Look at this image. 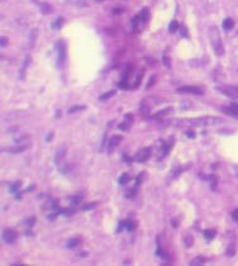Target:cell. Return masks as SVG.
<instances>
[{"mask_svg":"<svg viewBox=\"0 0 238 266\" xmlns=\"http://www.w3.org/2000/svg\"><path fill=\"white\" fill-rule=\"evenodd\" d=\"M172 227H174V228L178 227V219H175V218L172 219Z\"/></svg>","mask_w":238,"mask_h":266,"instance_id":"d6a6232c","label":"cell"},{"mask_svg":"<svg viewBox=\"0 0 238 266\" xmlns=\"http://www.w3.org/2000/svg\"><path fill=\"white\" fill-rule=\"evenodd\" d=\"M36 34H37V29H33V30H32V33H30V46H33V45H34Z\"/></svg>","mask_w":238,"mask_h":266,"instance_id":"7402d4cb","label":"cell"},{"mask_svg":"<svg viewBox=\"0 0 238 266\" xmlns=\"http://www.w3.org/2000/svg\"><path fill=\"white\" fill-rule=\"evenodd\" d=\"M142 176H143V172H142V174H141V176H139V177H137V180H136V181H137V185H138V184H141V180H142Z\"/></svg>","mask_w":238,"mask_h":266,"instance_id":"836d02e7","label":"cell"},{"mask_svg":"<svg viewBox=\"0 0 238 266\" xmlns=\"http://www.w3.org/2000/svg\"><path fill=\"white\" fill-rule=\"evenodd\" d=\"M186 136H187V137H190V138H194V137H195V134H194L191 131H190V132H186Z\"/></svg>","mask_w":238,"mask_h":266,"instance_id":"1f68e13d","label":"cell"},{"mask_svg":"<svg viewBox=\"0 0 238 266\" xmlns=\"http://www.w3.org/2000/svg\"><path fill=\"white\" fill-rule=\"evenodd\" d=\"M179 92H189V94H195V95H203V90L195 86H181L178 89Z\"/></svg>","mask_w":238,"mask_h":266,"instance_id":"5b68a950","label":"cell"},{"mask_svg":"<svg viewBox=\"0 0 238 266\" xmlns=\"http://www.w3.org/2000/svg\"><path fill=\"white\" fill-rule=\"evenodd\" d=\"M39 8H41L42 14H51L52 13V7L48 3H41Z\"/></svg>","mask_w":238,"mask_h":266,"instance_id":"9c48e42d","label":"cell"},{"mask_svg":"<svg viewBox=\"0 0 238 266\" xmlns=\"http://www.w3.org/2000/svg\"><path fill=\"white\" fill-rule=\"evenodd\" d=\"M19 186H20V183H18V184H14V185H11V186H10V191H11V193H14V191H15V190H17L18 188H19Z\"/></svg>","mask_w":238,"mask_h":266,"instance_id":"484cf974","label":"cell"},{"mask_svg":"<svg viewBox=\"0 0 238 266\" xmlns=\"http://www.w3.org/2000/svg\"><path fill=\"white\" fill-rule=\"evenodd\" d=\"M79 245V238H71V239H69L67 241V247L69 249H74V247H76Z\"/></svg>","mask_w":238,"mask_h":266,"instance_id":"5bb4252c","label":"cell"},{"mask_svg":"<svg viewBox=\"0 0 238 266\" xmlns=\"http://www.w3.org/2000/svg\"><path fill=\"white\" fill-rule=\"evenodd\" d=\"M179 27H180L179 23L176 22V20H172L171 23H170V26H168V30H170L171 33H175L176 30H179Z\"/></svg>","mask_w":238,"mask_h":266,"instance_id":"4fadbf2b","label":"cell"},{"mask_svg":"<svg viewBox=\"0 0 238 266\" xmlns=\"http://www.w3.org/2000/svg\"><path fill=\"white\" fill-rule=\"evenodd\" d=\"M115 95V90H110L109 92H105V94H103L101 96H100V100H108V99H110L112 96H114Z\"/></svg>","mask_w":238,"mask_h":266,"instance_id":"9a60e30c","label":"cell"},{"mask_svg":"<svg viewBox=\"0 0 238 266\" xmlns=\"http://www.w3.org/2000/svg\"><path fill=\"white\" fill-rule=\"evenodd\" d=\"M119 141H122V136H114V137H112L110 141H109V143H108L109 148H113V147H115V146H118V145H119Z\"/></svg>","mask_w":238,"mask_h":266,"instance_id":"30bf717a","label":"cell"},{"mask_svg":"<svg viewBox=\"0 0 238 266\" xmlns=\"http://www.w3.org/2000/svg\"><path fill=\"white\" fill-rule=\"evenodd\" d=\"M84 109H85L84 105H81V107H77V105H76V107H72V108L69 110V113H74V112H76V110H84Z\"/></svg>","mask_w":238,"mask_h":266,"instance_id":"603a6c76","label":"cell"},{"mask_svg":"<svg viewBox=\"0 0 238 266\" xmlns=\"http://www.w3.org/2000/svg\"><path fill=\"white\" fill-rule=\"evenodd\" d=\"M155 80H156V77H155V76H152V77H151V80H150V84L147 85V89H148V88H151V86L155 84Z\"/></svg>","mask_w":238,"mask_h":266,"instance_id":"83f0119b","label":"cell"},{"mask_svg":"<svg viewBox=\"0 0 238 266\" xmlns=\"http://www.w3.org/2000/svg\"><path fill=\"white\" fill-rule=\"evenodd\" d=\"M124 227H125L127 231H134V228H136V223L132 222V221H127V222H124Z\"/></svg>","mask_w":238,"mask_h":266,"instance_id":"2e32d148","label":"cell"},{"mask_svg":"<svg viewBox=\"0 0 238 266\" xmlns=\"http://www.w3.org/2000/svg\"><path fill=\"white\" fill-rule=\"evenodd\" d=\"M223 110H224V113H227L229 115H233V117H237L238 118V103L232 104L230 107H224Z\"/></svg>","mask_w":238,"mask_h":266,"instance_id":"52a82bcc","label":"cell"},{"mask_svg":"<svg viewBox=\"0 0 238 266\" xmlns=\"http://www.w3.org/2000/svg\"><path fill=\"white\" fill-rule=\"evenodd\" d=\"M52 136H53V133H50V136H48V138H47V141L50 142L51 139H52Z\"/></svg>","mask_w":238,"mask_h":266,"instance_id":"e575fe53","label":"cell"},{"mask_svg":"<svg viewBox=\"0 0 238 266\" xmlns=\"http://www.w3.org/2000/svg\"><path fill=\"white\" fill-rule=\"evenodd\" d=\"M232 217H233V219H234V221H237V222H238V209H237V210H234V212L232 213Z\"/></svg>","mask_w":238,"mask_h":266,"instance_id":"4316f807","label":"cell"},{"mask_svg":"<svg viewBox=\"0 0 238 266\" xmlns=\"http://www.w3.org/2000/svg\"><path fill=\"white\" fill-rule=\"evenodd\" d=\"M151 156V150L150 148H143L142 151L137 152V155L134 156V158H136V161L138 162H144L146 160H148Z\"/></svg>","mask_w":238,"mask_h":266,"instance_id":"277c9868","label":"cell"},{"mask_svg":"<svg viewBox=\"0 0 238 266\" xmlns=\"http://www.w3.org/2000/svg\"><path fill=\"white\" fill-rule=\"evenodd\" d=\"M3 238L7 243H14V241L17 239V233L11 230H5L4 233H3Z\"/></svg>","mask_w":238,"mask_h":266,"instance_id":"8992f818","label":"cell"},{"mask_svg":"<svg viewBox=\"0 0 238 266\" xmlns=\"http://www.w3.org/2000/svg\"><path fill=\"white\" fill-rule=\"evenodd\" d=\"M209 36H210V41L213 43V47H214L217 55H223L224 52V48H223V45H222V39H221V36H219V32L215 27H212L210 30H209Z\"/></svg>","mask_w":238,"mask_h":266,"instance_id":"6da1fadb","label":"cell"},{"mask_svg":"<svg viewBox=\"0 0 238 266\" xmlns=\"http://www.w3.org/2000/svg\"><path fill=\"white\" fill-rule=\"evenodd\" d=\"M33 222H34V218H30V219L26 221V224H28L29 227H32V226H33Z\"/></svg>","mask_w":238,"mask_h":266,"instance_id":"f1b7e54d","label":"cell"},{"mask_svg":"<svg viewBox=\"0 0 238 266\" xmlns=\"http://www.w3.org/2000/svg\"><path fill=\"white\" fill-rule=\"evenodd\" d=\"M217 90L229 98L238 99V88H236V86H217Z\"/></svg>","mask_w":238,"mask_h":266,"instance_id":"3957f363","label":"cell"},{"mask_svg":"<svg viewBox=\"0 0 238 266\" xmlns=\"http://www.w3.org/2000/svg\"><path fill=\"white\" fill-rule=\"evenodd\" d=\"M26 146H22V147H15V148H10V151H13V153H18L19 151H23Z\"/></svg>","mask_w":238,"mask_h":266,"instance_id":"cb8c5ba5","label":"cell"},{"mask_svg":"<svg viewBox=\"0 0 238 266\" xmlns=\"http://www.w3.org/2000/svg\"><path fill=\"white\" fill-rule=\"evenodd\" d=\"M179 29H180V33H181V36L184 37V38H186V37H189V34H187V30H186V28H185L184 26H180V27H179Z\"/></svg>","mask_w":238,"mask_h":266,"instance_id":"44dd1931","label":"cell"},{"mask_svg":"<svg viewBox=\"0 0 238 266\" xmlns=\"http://www.w3.org/2000/svg\"><path fill=\"white\" fill-rule=\"evenodd\" d=\"M204 236H205V238H209V239L214 238V236H215V231H213V230H206V231H204Z\"/></svg>","mask_w":238,"mask_h":266,"instance_id":"e0dca14e","label":"cell"},{"mask_svg":"<svg viewBox=\"0 0 238 266\" xmlns=\"http://www.w3.org/2000/svg\"><path fill=\"white\" fill-rule=\"evenodd\" d=\"M162 61H163V65H165V66H166V67H170V58H168L167 56H163Z\"/></svg>","mask_w":238,"mask_h":266,"instance_id":"d4e9b609","label":"cell"},{"mask_svg":"<svg viewBox=\"0 0 238 266\" xmlns=\"http://www.w3.org/2000/svg\"><path fill=\"white\" fill-rule=\"evenodd\" d=\"M124 160H125V161H127L128 164H132V158H131V157H128L127 155H124Z\"/></svg>","mask_w":238,"mask_h":266,"instance_id":"4dcf8cb0","label":"cell"},{"mask_svg":"<svg viewBox=\"0 0 238 266\" xmlns=\"http://www.w3.org/2000/svg\"><path fill=\"white\" fill-rule=\"evenodd\" d=\"M128 181H129V175H128V174H122L119 176V179H118V183L120 185H125Z\"/></svg>","mask_w":238,"mask_h":266,"instance_id":"7c38bea8","label":"cell"},{"mask_svg":"<svg viewBox=\"0 0 238 266\" xmlns=\"http://www.w3.org/2000/svg\"><path fill=\"white\" fill-rule=\"evenodd\" d=\"M62 22H63L62 18H58V19H56V22H54V24H53V28H57V29H60V28H61V26H62Z\"/></svg>","mask_w":238,"mask_h":266,"instance_id":"ffe728a7","label":"cell"},{"mask_svg":"<svg viewBox=\"0 0 238 266\" xmlns=\"http://www.w3.org/2000/svg\"><path fill=\"white\" fill-rule=\"evenodd\" d=\"M203 262H205V258L203 257H196L191 261V265H203Z\"/></svg>","mask_w":238,"mask_h":266,"instance_id":"ac0fdd59","label":"cell"},{"mask_svg":"<svg viewBox=\"0 0 238 266\" xmlns=\"http://www.w3.org/2000/svg\"><path fill=\"white\" fill-rule=\"evenodd\" d=\"M56 47H57V65L60 69H62L66 58V46L62 41H58Z\"/></svg>","mask_w":238,"mask_h":266,"instance_id":"7a4b0ae2","label":"cell"},{"mask_svg":"<svg viewBox=\"0 0 238 266\" xmlns=\"http://www.w3.org/2000/svg\"><path fill=\"white\" fill-rule=\"evenodd\" d=\"M4 46H5V38L3 37V38H2V47H4Z\"/></svg>","mask_w":238,"mask_h":266,"instance_id":"d590c367","label":"cell"},{"mask_svg":"<svg viewBox=\"0 0 238 266\" xmlns=\"http://www.w3.org/2000/svg\"><path fill=\"white\" fill-rule=\"evenodd\" d=\"M222 26L225 30H229V29H232L234 27V22H233V19H230V18H227V19H224Z\"/></svg>","mask_w":238,"mask_h":266,"instance_id":"8fae6325","label":"cell"},{"mask_svg":"<svg viewBox=\"0 0 238 266\" xmlns=\"http://www.w3.org/2000/svg\"><path fill=\"white\" fill-rule=\"evenodd\" d=\"M65 151H66L65 146H61L58 150L56 151V156H54V161H56V165H61V162H62V160H63V157H65Z\"/></svg>","mask_w":238,"mask_h":266,"instance_id":"ba28073f","label":"cell"},{"mask_svg":"<svg viewBox=\"0 0 238 266\" xmlns=\"http://www.w3.org/2000/svg\"><path fill=\"white\" fill-rule=\"evenodd\" d=\"M94 207H95V203L90 204V205H85V207H84V209H85V210H88V209H91V208H94Z\"/></svg>","mask_w":238,"mask_h":266,"instance_id":"f546056e","label":"cell"},{"mask_svg":"<svg viewBox=\"0 0 238 266\" xmlns=\"http://www.w3.org/2000/svg\"><path fill=\"white\" fill-rule=\"evenodd\" d=\"M193 241H194L193 236H186V238H185V246H186V247L193 246Z\"/></svg>","mask_w":238,"mask_h":266,"instance_id":"d6986e66","label":"cell"}]
</instances>
